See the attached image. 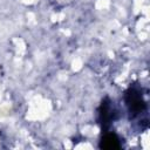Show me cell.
<instances>
[{"instance_id":"6da1fadb","label":"cell","mask_w":150,"mask_h":150,"mask_svg":"<svg viewBox=\"0 0 150 150\" xmlns=\"http://www.w3.org/2000/svg\"><path fill=\"white\" fill-rule=\"evenodd\" d=\"M125 104L128 107V110L132 117L137 116L142 111L145 110V101L143 100V96L141 94L139 88L130 87L125 93Z\"/></svg>"},{"instance_id":"7a4b0ae2","label":"cell","mask_w":150,"mask_h":150,"mask_svg":"<svg viewBox=\"0 0 150 150\" xmlns=\"http://www.w3.org/2000/svg\"><path fill=\"white\" fill-rule=\"evenodd\" d=\"M98 120L103 127H108L115 120V109L111 105V101L109 98L102 101L98 110Z\"/></svg>"},{"instance_id":"3957f363","label":"cell","mask_w":150,"mask_h":150,"mask_svg":"<svg viewBox=\"0 0 150 150\" xmlns=\"http://www.w3.org/2000/svg\"><path fill=\"white\" fill-rule=\"evenodd\" d=\"M100 148L101 149H107V150L120 149L121 148V142H120L118 136L116 134H114V132L104 134L103 137L100 141Z\"/></svg>"}]
</instances>
